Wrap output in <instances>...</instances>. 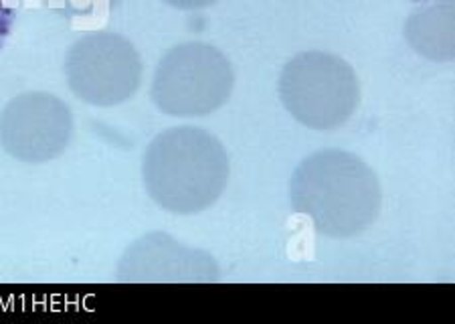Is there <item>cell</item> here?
Instances as JSON below:
<instances>
[{"label":"cell","instance_id":"1","mask_svg":"<svg viewBox=\"0 0 455 324\" xmlns=\"http://www.w3.org/2000/svg\"><path fill=\"white\" fill-rule=\"evenodd\" d=\"M380 185L363 158L347 150H320L299 162L291 179L293 209L334 239L363 233L380 213Z\"/></svg>","mask_w":455,"mask_h":324},{"label":"cell","instance_id":"2","mask_svg":"<svg viewBox=\"0 0 455 324\" xmlns=\"http://www.w3.org/2000/svg\"><path fill=\"white\" fill-rule=\"evenodd\" d=\"M142 176L152 201L164 211L195 215L223 195L229 182V157L207 130L171 128L146 149Z\"/></svg>","mask_w":455,"mask_h":324},{"label":"cell","instance_id":"4","mask_svg":"<svg viewBox=\"0 0 455 324\" xmlns=\"http://www.w3.org/2000/svg\"><path fill=\"white\" fill-rule=\"evenodd\" d=\"M233 68L221 51L201 41L176 45L160 59L152 100L174 117L209 116L231 98Z\"/></svg>","mask_w":455,"mask_h":324},{"label":"cell","instance_id":"8","mask_svg":"<svg viewBox=\"0 0 455 324\" xmlns=\"http://www.w3.org/2000/svg\"><path fill=\"white\" fill-rule=\"evenodd\" d=\"M405 31L417 53L435 59V61H447L455 53L451 3L413 14Z\"/></svg>","mask_w":455,"mask_h":324},{"label":"cell","instance_id":"5","mask_svg":"<svg viewBox=\"0 0 455 324\" xmlns=\"http://www.w3.org/2000/svg\"><path fill=\"white\" fill-rule=\"evenodd\" d=\"M65 73L73 93L92 106L124 104L142 81V59L136 47L117 33H90L73 43Z\"/></svg>","mask_w":455,"mask_h":324},{"label":"cell","instance_id":"6","mask_svg":"<svg viewBox=\"0 0 455 324\" xmlns=\"http://www.w3.org/2000/svg\"><path fill=\"white\" fill-rule=\"evenodd\" d=\"M71 134L73 116L53 93H20L0 112V146L17 160L49 162L61 157Z\"/></svg>","mask_w":455,"mask_h":324},{"label":"cell","instance_id":"3","mask_svg":"<svg viewBox=\"0 0 455 324\" xmlns=\"http://www.w3.org/2000/svg\"><path fill=\"white\" fill-rule=\"evenodd\" d=\"M280 95L288 112L312 130H334L355 114L361 87L342 57L306 51L285 65Z\"/></svg>","mask_w":455,"mask_h":324},{"label":"cell","instance_id":"9","mask_svg":"<svg viewBox=\"0 0 455 324\" xmlns=\"http://www.w3.org/2000/svg\"><path fill=\"white\" fill-rule=\"evenodd\" d=\"M76 4V11L93 12V11H109L117 0H71Z\"/></svg>","mask_w":455,"mask_h":324},{"label":"cell","instance_id":"10","mask_svg":"<svg viewBox=\"0 0 455 324\" xmlns=\"http://www.w3.org/2000/svg\"><path fill=\"white\" fill-rule=\"evenodd\" d=\"M164 3L180 11H196V9H204V6L215 4L217 0H164Z\"/></svg>","mask_w":455,"mask_h":324},{"label":"cell","instance_id":"7","mask_svg":"<svg viewBox=\"0 0 455 324\" xmlns=\"http://www.w3.org/2000/svg\"><path fill=\"white\" fill-rule=\"evenodd\" d=\"M217 276L207 254L180 247L164 233L146 235L128 249L117 270L124 282H211Z\"/></svg>","mask_w":455,"mask_h":324}]
</instances>
